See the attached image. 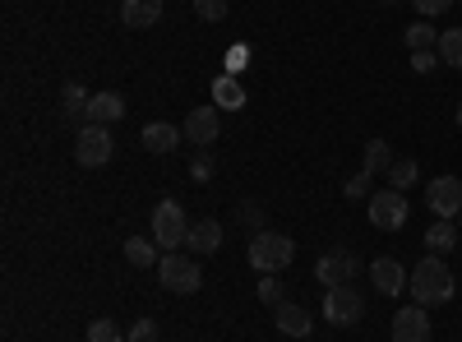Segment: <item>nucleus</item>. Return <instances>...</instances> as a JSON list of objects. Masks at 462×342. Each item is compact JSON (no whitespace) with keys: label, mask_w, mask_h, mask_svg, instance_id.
I'll return each mask as SVG.
<instances>
[{"label":"nucleus","mask_w":462,"mask_h":342,"mask_svg":"<svg viewBox=\"0 0 462 342\" xmlns=\"http://www.w3.org/2000/svg\"><path fill=\"white\" fill-rule=\"evenodd\" d=\"M411 300L416 306H444V300H453V269L444 263V254H426L411 269V282H407Z\"/></svg>","instance_id":"f257e3e1"},{"label":"nucleus","mask_w":462,"mask_h":342,"mask_svg":"<svg viewBox=\"0 0 462 342\" xmlns=\"http://www.w3.org/2000/svg\"><path fill=\"white\" fill-rule=\"evenodd\" d=\"M296 259V241L282 232H254L250 236V269L254 273H282Z\"/></svg>","instance_id":"f03ea898"},{"label":"nucleus","mask_w":462,"mask_h":342,"mask_svg":"<svg viewBox=\"0 0 462 342\" xmlns=\"http://www.w3.org/2000/svg\"><path fill=\"white\" fill-rule=\"evenodd\" d=\"M152 241L162 245V254H171L176 245L189 241V217L176 199H162L158 208H152Z\"/></svg>","instance_id":"7ed1b4c3"},{"label":"nucleus","mask_w":462,"mask_h":342,"mask_svg":"<svg viewBox=\"0 0 462 342\" xmlns=\"http://www.w3.org/2000/svg\"><path fill=\"white\" fill-rule=\"evenodd\" d=\"M324 319H328L333 328H352V324H361V319H365V300H361V291H356L352 282L328 287V291H324Z\"/></svg>","instance_id":"20e7f679"},{"label":"nucleus","mask_w":462,"mask_h":342,"mask_svg":"<svg viewBox=\"0 0 462 342\" xmlns=\"http://www.w3.org/2000/svg\"><path fill=\"white\" fill-rule=\"evenodd\" d=\"M158 278H162V287H167V291H176V296L199 291V282H204L199 263L189 259V254H180V250H171V254H162V259H158Z\"/></svg>","instance_id":"39448f33"},{"label":"nucleus","mask_w":462,"mask_h":342,"mask_svg":"<svg viewBox=\"0 0 462 342\" xmlns=\"http://www.w3.org/2000/svg\"><path fill=\"white\" fill-rule=\"evenodd\" d=\"M116 153V139L106 134V125H79V134H74V162L79 167H106Z\"/></svg>","instance_id":"423d86ee"},{"label":"nucleus","mask_w":462,"mask_h":342,"mask_svg":"<svg viewBox=\"0 0 462 342\" xmlns=\"http://www.w3.org/2000/svg\"><path fill=\"white\" fill-rule=\"evenodd\" d=\"M370 222L379 226V232H402V222H407V199H402V189H379V195H370Z\"/></svg>","instance_id":"0eeeda50"},{"label":"nucleus","mask_w":462,"mask_h":342,"mask_svg":"<svg viewBox=\"0 0 462 342\" xmlns=\"http://www.w3.org/2000/svg\"><path fill=\"white\" fill-rule=\"evenodd\" d=\"M361 273V259L346 250V245H333L328 254H319V263H315V278L319 282H328V287H342V282H352Z\"/></svg>","instance_id":"6e6552de"},{"label":"nucleus","mask_w":462,"mask_h":342,"mask_svg":"<svg viewBox=\"0 0 462 342\" xmlns=\"http://www.w3.org/2000/svg\"><path fill=\"white\" fill-rule=\"evenodd\" d=\"M426 204L435 217H457L462 213V176H435L426 185Z\"/></svg>","instance_id":"1a4fd4ad"},{"label":"nucleus","mask_w":462,"mask_h":342,"mask_svg":"<svg viewBox=\"0 0 462 342\" xmlns=\"http://www.w3.org/2000/svg\"><path fill=\"white\" fill-rule=\"evenodd\" d=\"M180 130H185V139L195 143V148H213V139L222 134V125H217V106H195V111L185 116Z\"/></svg>","instance_id":"9d476101"},{"label":"nucleus","mask_w":462,"mask_h":342,"mask_svg":"<svg viewBox=\"0 0 462 342\" xmlns=\"http://www.w3.org/2000/svg\"><path fill=\"white\" fill-rule=\"evenodd\" d=\"M393 342H430V315L426 306H407L393 315Z\"/></svg>","instance_id":"9b49d317"},{"label":"nucleus","mask_w":462,"mask_h":342,"mask_svg":"<svg viewBox=\"0 0 462 342\" xmlns=\"http://www.w3.org/2000/svg\"><path fill=\"white\" fill-rule=\"evenodd\" d=\"M370 282H374L379 296H398V291H407L411 273L402 269L398 259H374V263H370Z\"/></svg>","instance_id":"f8f14e48"},{"label":"nucleus","mask_w":462,"mask_h":342,"mask_svg":"<svg viewBox=\"0 0 462 342\" xmlns=\"http://www.w3.org/2000/svg\"><path fill=\"white\" fill-rule=\"evenodd\" d=\"M195 254H217L222 250V222L217 217H199L189 222V241H185Z\"/></svg>","instance_id":"ddd939ff"},{"label":"nucleus","mask_w":462,"mask_h":342,"mask_svg":"<svg viewBox=\"0 0 462 342\" xmlns=\"http://www.w3.org/2000/svg\"><path fill=\"white\" fill-rule=\"evenodd\" d=\"M180 139H185V130H176V125H167V121H152V125H143V134H139V143L148 148V153H176Z\"/></svg>","instance_id":"4468645a"},{"label":"nucleus","mask_w":462,"mask_h":342,"mask_svg":"<svg viewBox=\"0 0 462 342\" xmlns=\"http://www.w3.org/2000/svg\"><path fill=\"white\" fill-rule=\"evenodd\" d=\"M273 319H278V333H287V337H310L315 333V319H310L305 306H287V300H282Z\"/></svg>","instance_id":"2eb2a0df"},{"label":"nucleus","mask_w":462,"mask_h":342,"mask_svg":"<svg viewBox=\"0 0 462 342\" xmlns=\"http://www.w3.org/2000/svg\"><path fill=\"white\" fill-rule=\"evenodd\" d=\"M125 116V97L121 93H93V102H88V121L93 125H116Z\"/></svg>","instance_id":"dca6fc26"},{"label":"nucleus","mask_w":462,"mask_h":342,"mask_svg":"<svg viewBox=\"0 0 462 342\" xmlns=\"http://www.w3.org/2000/svg\"><path fill=\"white\" fill-rule=\"evenodd\" d=\"M162 19V0H125L121 5V23L125 28H152Z\"/></svg>","instance_id":"f3484780"},{"label":"nucleus","mask_w":462,"mask_h":342,"mask_svg":"<svg viewBox=\"0 0 462 342\" xmlns=\"http://www.w3.org/2000/svg\"><path fill=\"white\" fill-rule=\"evenodd\" d=\"M213 106H222V111H241L245 106V93H241V84L231 79V74H217L213 79Z\"/></svg>","instance_id":"a211bd4d"},{"label":"nucleus","mask_w":462,"mask_h":342,"mask_svg":"<svg viewBox=\"0 0 462 342\" xmlns=\"http://www.w3.org/2000/svg\"><path fill=\"white\" fill-rule=\"evenodd\" d=\"M88 102H93V93L84 84H65V93H60L65 121H88Z\"/></svg>","instance_id":"6ab92c4d"},{"label":"nucleus","mask_w":462,"mask_h":342,"mask_svg":"<svg viewBox=\"0 0 462 342\" xmlns=\"http://www.w3.org/2000/svg\"><path fill=\"white\" fill-rule=\"evenodd\" d=\"M158 250H162V245H158V241H148V236H130V241H125V259L134 263V269H152V263L162 259Z\"/></svg>","instance_id":"aec40b11"},{"label":"nucleus","mask_w":462,"mask_h":342,"mask_svg":"<svg viewBox=\"0 0 462 342\" xmlns=\"http://www.w3.org/2000/svg\"><path fill=\"white\" fill-rule=\"evenodd\" d=\"M426 245H430V254H448V250L457 245V226H453L448 217H435L430 232H426Z\"/></svg>","instance_id":"412c9836"},{"label":"nucleus","mask_w":462,"mask_h":342,"mask_svg":"<svg viewBox=\"0 0 462 342\" xmlns=\"http://www.w3.org/2000/svg\"><path fill=\"white\" fill-rule=\"evenodd\" d=\"M398 158H393V148L383 143V139H370L365 143V171H389Z\"/></svg>","instance_id":"4be33fe9"},{"label":"nucleus","mask_w":462,"mask_h":342,"mask_svg":"<svg viewBox=\"0 0 462 342\" xmlns=\"http://www.w3.org/2000/svg\"><path fill=\"white\" fill-rule=\"evenodd\" d=\"M439 60H444V65H453V69H462V28L439 32Z\"/></svg>","instance_id":"5701e85b"},{"label":"nucleus","mask_w":462,"mask_h":342,"mask_svg":"<svg viewBox=\"0 0 462 342\" xmlns=\"http://www.w3.org/2000/svg\"><path fill=\"white\" fill-rule=\"evenodd\" d=\"M389 180H393V189H407V185H416V180H420V167H416V158H398V162L389 167Z\"/></svg>","instance_id":"b1692460"},{"label":"nucleus","mask_w":462,"mask_h":342,"mask_svg":"<svg viewBox=\"0 0 462 342\" xmlns=\"http://www.w3.org/2000/svg\"><path fill=\"white\" fill-rule=\"evenodd\" d=\"M435 42H439L435 23H411V28H407V47H411V51H435Z\"/></svg>","instance_id":"393cba45"},{"label":"nucleus","mask_w":462,"mask_h":342,"mask_svg":"<svg viewBox=\"0 0 462 342\" xmlns=\"http://www.w3.org/2000/svg\"><path fill=\"white\" fill-rule=\"evenodd\" d=\"M370 176H374V171H365V167L352 171V176H346V185H342V195H346V199H370Z\"/></svg>","instance_id":"a878e982"},{"label":"nucleus","mask_w":462,"mask_h":342,"mask_svg":"<svg viewBox=\"0 0 462 342\" xmlns=\"http://www.w3.org/2000/svg\"><path fill=\"white\" fill-rule=\"evenodd\" d=\"M259 300L263 306H282V282H278V273H259Z\"/></svg>","instance_id":"bb28decb"},{"label":"nucleus","mask_w":462,"mask_h":342,"mask_svg":"<svg viewBox=\"0 0 462 342\" xmlns=\"http://www.w3.org/2000/svg\"><path fill=\"white\" fill-rule=\"evenodd\" d=\"M88 342H125V333L116 328L111 319H93L88 324Z\"/></svg>","instance_id":"cd10ccee"},{"label":"nucleus","mask_w":462,"mask_h":342,"mask_svg":"<svg viewBox=\"0 0 462 342\" xmlns=\"http://www.w3.org/2000/svg\"><path fill=\"white\" fill-rule=\"evenodd\" d=\"M236 217H241V226H245V232H263V208H259L254 199H245V204L236 208Z\"/></svg>","instance_id":"c85d7f7f"},{"label":"nucleus","mask_w":462,"mask_h":342,"mask_svg":"<svg viewBox=\"0 0 462 342\" xmlns=\"http://www.w3.org/2000/svg\"><path fill=\"white\" fill-rule=\"evenodd\" d=\"M195 14L204 23H222L226 19V0H195Z\"/></svg>","instance_id":"c756f323"},{"label":"nucleus","mask_w":462,"mask_h":342,"mask_svg":"<svg viewBox=\"0 0 462 342\" xmlns=\"http://www.w3.org/2000/svg\"><path fill=\"white\" fill-rule=\"evenodd\" d=\"M125 342H158V324H152V319H134Z\"/></svg>","instance_id":"7c9ffc66"},{"label":"nucleus","mask_w":462,"mask_h":342,"mask_svg":"<svg viewBox=\"0 0 462 342\" xmlns=\"http://www.w3.org/2000/svg\"><path fill=\"white\" fill-rule=\"evenodd\" d=\"M189 180H195V185H208V180H213V162H208V153H199L195 162H189Z\"/></svg>","instance_id":"2f4dec72"},{"label":"nucleus","mask_w":462,"mask_h":342,"mask_svg":"<svg viewBox=\"0 0 462 342\" xmlns=\"http://www.w3.org/2000/svg\"><path fill=\"white\" fill-rule=\"evenodd\" d=\"M411 5H416V14H420V19H439V14L453 5V0H411Z\"/></svg>","instance_id":"473e14b6"},{"label":"nucleus","mask_w":462,"mask_h":342,"mask_svg":"<svg viewBox=\"0 0 462 342\" xmlns=\"http://www.w3.org/2000/svg\"><path fill=\"white\" fill-rule=\"evenodd\" d=\"M411 69L416 74H430L435 69V51H411Z\"/></svg>","instance_id":"72a5a7b5"},{"label":"nucleus","mask_w":462,"mask_h":342,"mask_svg":"<svg viewBox=\"0 0 462 342\" xmlns=\"http://www.w3.org/2000/svg\"><path fill=\"white\" fill-rule=\"evenodd\" d=\"M226 69H231V74H236V69H245V51H241V47L226 56Z\"/></svg>","instance_id":"f704fd0d"},{"label":"nucleus","mask_w":462,"mask_h":342,"mask_svg":"<svg viewBox=\"0 0 462 342\" xmlns=\"http://www.w3.org/2000/svg\"><path fill=\"white\" fill-rule=\"evenodd\" d=\"M457 130H462V102H457Z\"/></svg>","instance_id":"c9c22d12"},{"label":"nucleus","mask_w":462,"mask_h":342,"mask_svg":"<svg viewBox=\"0 0 462 342\" xmlns=\"http://www.w3.org/2000/svg\"><path fill=\"white\" fill-rule=\"evenodd\" d=\"M457 226H462V213H457Z\"/></svg>","instance_id":"e433bc0d"}]
</instances>
